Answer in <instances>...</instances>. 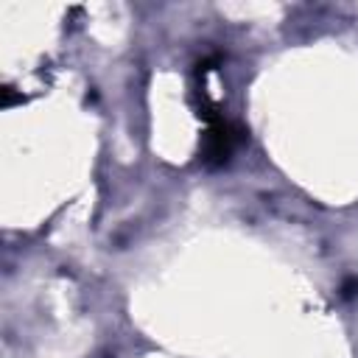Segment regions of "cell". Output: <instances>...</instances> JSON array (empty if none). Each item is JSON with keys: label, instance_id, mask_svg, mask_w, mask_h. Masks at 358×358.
Segmentation results:
<instances>
[{"label": "cell", "instance_id": "6da1fadb", "mask_svg": "<svg viewBox=\"0 0 358 358\" xmlns=\"http://www.w3.org/2000/svg\"><path fill=\"white\" fill-rule=\"evenodd\" d=\"M199 117L207 123L204 140H201V162L210 168H218L232 157V148L238 145L243 131L235 123H229L221 112H215V106L207 101L204 92H201V103H199Z\"/></svg>", "mask_w": 358, "mask_h": 358}]
</instances>
